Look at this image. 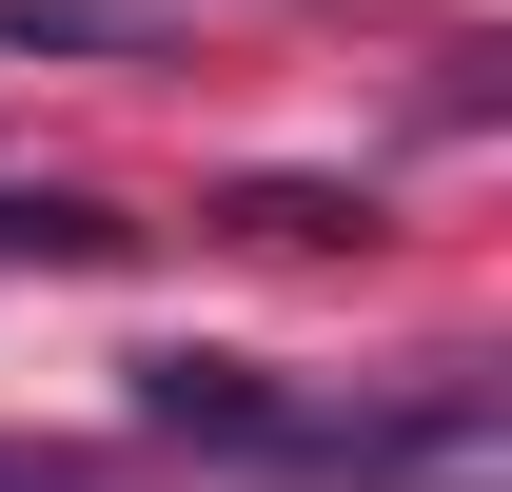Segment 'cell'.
Listing matches in <instances>:
<instances>
[{"mask_svg":"<svg viewBox=\"0 0 512 492\" xmlns=\"http://www.w3.org/2000/svg\"><path fill=\"white\" fill-rule=\"evenodd\" d=\"M0 492H99V453H60V433H0Z\"/></svg>","mask_w":512,"mask_h":492,"instance_id":"obj_3","label":"cell"},{"mask_svg":"<svg viewBox=\"0 0 512 492\" xmlns=\"http://www.w3.org/2000/svg\"><path fill=\"white\" fill-rule=\"evenodd\" d=\"M355 492H394V473H355ZM453 492H473V473H453Z\"/></svg>","mask_w":512,"mask_h":492,"instance_id":"obj_4","label":"cell"},{"mask_svg":"<svg viewBox=\"0 0 512 492\" xmlns=\"http://www.w3.org/2000/svg\"><path fill=\"white\" fill-rule=\"evenodd\" d=\"M0 256H60V276H99V256H138V217H99V197H0Z\"/></svg>","mask_w":512,"mask_h":492,"instance_id":"obj_2","label":"cell"},{"mask_svg":"<svg viewBox=\"0 0 512 492\" xmlns=\"http://www.w3.org/2000/svg\"><path fill=\"white\" fill-rule=\"evenodd\" d=\"M138 433L256 453V473H473L493 453V374L453 355L414 394H296V374H256V355H138Z\"/></svg>","mask_w":512,"mask_h":492,"instance_id":"obj_1","label":"cell"}]
</instances>
